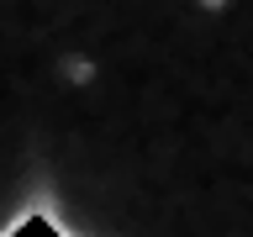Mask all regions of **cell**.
I'll use <instances>...</instances> for the list:
<instances>
[{"instance_id":"cell-1","label":"cell","mask_w":253,"mask_h":237,"mask_svg":"<svg viewBox=\"0 0 253 237\" xmlns=\"http://www.w3.org/2000/svg\"><path fill=\"white\" fill-rule=\"evenodd\" d=\"M195 5H227V0H195Z\"/></svg>"}]
</instances>
